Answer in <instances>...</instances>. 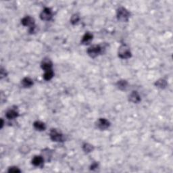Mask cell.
I'll list each match as a JSON object with an SVG mask.
<instances>
[{
	"label": "cell",
	"instance_id": "44dd1931",
	"mask_svg": "<svg viewBox=\"0 0 173 173\" xmlns=\"http://www.w3.org/2000/svg\"><path fill=\"white\" fill-rule=\"evenodd\" d=\"M9 172H20V170L17 167H10L8 170Z\"/></svg>",
	"mask_w": 173,
	"mask_h": 173
},
{
	"label": "cell",
	"instance_id": "52a82bcc",
	"mask_svg": "<svg viewBox=\"0 0 173 173\" xmlns=\"http://www.w3.org/2000/svg\"><path fill=\"white\" fill-rule=\"evenodd\" d=\"M22 24L24 26H30V28L35 26V20L30 16H26L21 20Z\"/></svg>",
	"mask_w": 173,
	"mask_h": 173
},
{
	"label": "cell",
	"instance_id": "ffe728a7",
	"mask_svg": "<svg viewBox=\"0 0 173 173\" xmlns=\"http://www.w3.org/2000/svg\"><path fill=\"white\" fill-rule=\"evenodd\" d=\"M79 20V16L78 14H74V15L72 16L71 19H70V21H71V23L73 24H76L77 22H78Z\"/></svg>",
	"mask_w": 173,
	"mask_h": 173
},
{
	"label": "cell",
	"instance_id": "7a4b0ae2",
	"mask_svg": "<svg viewBox=\"0 0 173 173\" xmlns=\"http://www.w3.org/2000/svg\"><path fill=\"white\" fill-rule=\"evenodd\" d=\"M130 13L127 9L124 8H120L117 10V18L119 20L126 22L129 18Z\"/></svg>",
	"mask_w": 173,
	"mask_h": 173
},
{
	"label": "cell",
	"instance_id": "7402d4cb",
	"mask_svg": "<svg viewBox=\"0 0 173 173\" xmlns=\"http://www.w3.org/2000/svg\"><path fill=\"white\" fill-rule=\"evenodd\" d=\"M97 167H98V164H97V163H95V162H94V163L92 164V165L91 166V170H94V169L97 168Z\"/></svg>",
	"mask_w": 173,
	"mask_h": 173
},
{
	"label": "cell",
	"instance_id": "ac0fdd59",
	"mask_svg": "<svg viewBox=\"0 0 173 173\" xmlns=\"http://www.w3.org/2000/svg\"><path fill=\"white\" fill-rule=\"evenodd\" d=\"M128 85V83L127 81L121 80L119 81L118 83H117V86L119 89L120 90H124L127 88V86Z\"/></svg>",
	"mask_w": 173,
	"mask_h": 173
},
{
	"label": "cell",
	"instance_id": "2e32d148",
	"mask_svg": "<svg viewBox=\"0 0 173 173\" xmlns=\"http://www.w3.org/2000/svg\"><path fill=\"white\" fill-rule=\"evenodd\" d=\"M42 157L43 158L44 160L46 161H50V158L52 157V152L50 149H46L45 150L43 151V156Z\"/></svg>",
	"mask_w": 173,
	"mask_h": 173
},
{
	"label": "cell",
	"instance_id": "4fadbf2b",
	"mask_svg": "<svg viewBox=\"0 0 173 173\" xmlns=\"http://www.w3.org/2000/svg\"><path fill=\"white\" fill-rule=\"evenodd\" d=\"M5 116L8 119H14L18 116V113L14 110H10L5 114Z\"/></svg>",
	"mask_w": 173,
	"mask_h": 173
},
{
	"label": "cell",
	"instance_id": "7c38bea8",
	"mask_svg": "<svg viewBox=\"0 0 173 173\" xmlns=\"http://www.w3.org/2000/svg\"><path fill=\"white\" fill-rule=\"evenodd\" d=\"M33 127L36 130H37V131H45L46 129V124L41 121H35L33 123Z\"/></svg>",
	"mask_w": 173,
	"mask_h": 173
},
{
	"label": "cell",
	"instance_id": "6da1fadb",
	"mask_svg": "<svg viewBox=\"0 0 173 173\" xmlns=\"http://www.w3.org/2000/svg\"><path fill=\"white\" fill-rule=\"evenodd\" d=\"M118 57L121 59H129L131 57V52L129 47L123 44L118 49Z\"/></svg>",
	"mask_w": 173,
	"mask_h": 173
},
{
	"label": "cell",
	"instance_id": "e0dca14e",
	"mask_svg": "<svg viewBox=\"0 0 173 173\" xmlns=\"http://www.w3.org/2000/svg\"><path fill=\"white\" fill-rule=\"evenodd\" d=\"M53 71L52 70H48V71L45 72L44 75H43V78L46 81H50L51 80V79L53 78Z\"/></svg>",
	"mask_w": 173,
	"mask_h": 173
},
{
	"label": "cell",
	"instance_id": "277c9868",
	"mask_svg": "<svg viewBox=\"0 0 173 173\" xmlns=\"http://www.w3.org/2000/svg\"><path fill=\"white\" fill-rule=\"evenodd\" d=\"M50 138L53 141L55 142H62L64 141L62 134L57 132L55 129H52L50 132Z\"/></svg>",
	"mask_w": 173,
	"mask_h": 173
},
{
	"label": "cell",
	"instance_id": "5bb4252c",
	"mask_svg": "<svg viewBox=\"0 0 173 173\" xmlns=\"http://www.w3.org/2000/svg\"><path fill=\"white\" fill-rule=\"evenodd\" d=\"M21 83L24 87H30V86H31L33 85V82H32V81L30 78L26 77V78L22 79Z\"/></svg>",
	"mask_w": 173,
	"mask_h": 173
},
{
	"label": "cell",
	"instance_id": "30bf717a",
	"mask_svg": "<svg viewBox=\"0 0 173 173\" xmlns=\"http://www.w3.org/2000/svg\"><path fill=\"white\" fill-rule=\"evenodd\" d=\"M129 101L131 102L137 104L141 101V97L137 91H133L129 95Z\"/></svg>",
	"mask_w": 173,
	"mask_h": 173
},
{
	"label": "cell",
	"instance_id": "d6986e66",
	"mask_svg": "<svg viewBox=\"0 0 173 173\" xmlns=\"http://www.w3.org/2000/svg\"><path fill=\"white\" fill-rule=\"evenodd\" d=\"M83 149L84 151H85L86 153H89L93 151V145H90L89 143H85L83 146Z\"/></svg>",
	"mask_w": 173,
	"mask_h": 173
},
{
	"label": "cell",
	"instance_id": "ba28073f",
	"mask_svg": "<svg viewBox=\"0 0 173 173\" xmlns=\"http://www.w3.org/2000/svg\"><path fill=\"white\" fill-rule=\"evenodd\" d=\"M44 162V159L42 156H36L32 158V164L35 166H42Z\"/></svg>",
	"mask_w": 173,
	"mask_h": 173
},
{
	"label": "cell",
	"instance_id": "9c48e42d",
	"mask_svg": "<svg viewBox=\"0 0 173 173\" xmlns=\"http://www.w3.org/2000/svg\"><path fill=\"white\" fill-rule=\"evenodd\" d=\"M41 68L45 72L52 70V62L49 59H44L41 63Z\"/></svg>",
	"mask_w": 173,
	"mask_h": 173
},
{
	"label": "cell",
	"instance_id": "3957f363",
	"mask_svg": "<svg viewBox=\"0 0 173 173\" xmlns=\"http://www.w3.org/2000/svg\"><path fill=\"white\" fill-rule=\"evenodd\" d=\"M87 52L88 55H89L90 57L94 58V57H97V55L102 52V48H101L100 46L95 45V46H93L88 48L87 52Z\"/></svg>",
	"mask_w": 173,
	"mask_h": 173
},
{
	"label": "cell",
	"instance_id": "9a60e30c",
	"mask_svg": "<svg viewBox=\"0 0 173 173\" xmlns=\"http://www.w3.org/2000/svg\"><path fill=\"white\" fill-rule=\"evenodd\" d=\"M155 85H156L157 87L160 88V89H164L166 88V86H167V83L166 81L164 79H159L158 81H157L155 83Z\"/></svg>",
	"mask_w": 173,
	"mask_h": 173
},
{
	"label": "cell",
	"instance_id": "8fae6325",
	"mask_svg": "<svg viewBox=\"0 0 173 173\" xmlns=\"http://www.w3.org/2000/svg\"><path fill=\"white\" fill-rule=\"evenodd\" d=\"M92 39H93V35L91 33H90V32H86V33H85V35L83 37L81 43L84 45H88L92 41Z\"/></svg>",
	"mask_w": 173,
	"mask_h": 173
},
{
	"label": "cell",
	"instance_id": "5b68a950",
	"mask_svg": "<svg viewBox=\"0 0 173 173\" xmlns=\"http://www.w3.org/2000/svg\"><path fill=\"white\" fill-rule=\"evenodd\" d=\"M40 18L43 20H50L52 18V12L51 9L46 8L40 14Z\"/></svg>",
	"mask_w": 173,
	"mask_h": 173
},
{
	"label": "cell",
	"instance_id": "8992f818",
	"mask_svg": "<svg viewBox=\"0 0 173 173\" xmlns=\"http://www.w3.org/2000/svg\"><path fill=\"white\" fill-rule=\"evenodd\" d=\"M96 126L101 130H105L110 126V123L106 118H100L96 122Z\"/></svg>",
	"mask_w": 173,
	"mask_h": 173
}]
</instances>
